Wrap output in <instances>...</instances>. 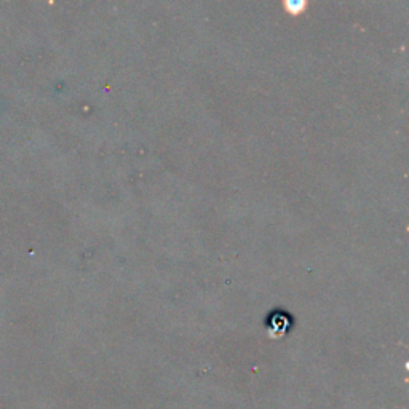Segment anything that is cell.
Here are the masks:
<instances>
[{
	"label": "cell",
	"instance_id": "cell-1",
	"mask_svg": "<svg viewBox=\"0 0 409 409\" xmlns=\"http://www.w3.org/2000/svg\"><path fill=\"white\" fill-rule=\"evenodd\" d=\"M285 325H288V320L286 318H283L281 320V323L280 322H277V318H272V322H270V329H272V333H275V331H285Z\"/></svg>",
	"mask_w": 409,
	"mask_h": 409
}]
</instances>
